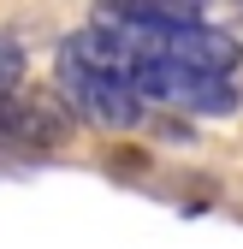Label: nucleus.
I'll use <instances>...</instances> for the list:
<instances>
[{"mask_svg":"<svg viewBox=\"0 0 243 249\" xmlns=\"http://www.w3.org/2000/svg\"><path fill=\"white\" fill-rule=\"evenodd\" d=\"M226 30H231V42L243 48V0H237V6H231V24H226Z\"/></svg>","mask_w":243,"mask_h":249,"instance_id":"423d86ee","label":"nucleus"},{"mask_svg":"<svg viewBox=\"0 0 243 249\" xmlns=\"http://www.w3.org/2000/svg\"><path fill=\"white\" fill-rule=\"evenodd\" d=\"M53 89L66 95V107L83 124H95V131H137L142 107H148L125 77H113L101 66H89V59H77L66 42H59V53H53Z\"/></svg>","mask_w":243,"mask_h":249,"instance_id":"f257e3e1","label":"nucleus"},{"mask_svg":"<svg viewBox=\"0 0 243 249\" xmlns=\"http://www.w3.org/2000/svg\"><path fill=\"white\" fill-rule=\"evenodd\" d=\"M131 89L142 101H155V107H184V113H208V119L237 113V101H243V89L231 77L202 71L190 59H142L131 71Z\"/></svg>","mask_w":243,"mask_h":249,"instance_id":"f03ea898","label":"nucleus"},{"mask_svg":"<svg viewBox=\"0 0 243 249\" xmlns=\"http://www.w3.org/2000/svg\"><path fill=\"white\" fill-rule=\"evenodd\" d=\"M24 42L12 36V30H0V95H12V89H24Z\"/></svg>","mask_w":243,"mask_h":249,"instance_id":"39448f33","label":"nucleus"},{"mask_svg":"<svg viewBox=\"0 0 243 249\" xmlns=\"http://www.w3.org/2000/svg\"><path fill=\"white\" fill-rule=\"evenodd\" d=\"M77 113L66 107L59 89H12L6 95V142L18 148H59L71 137Z\"/></svg>","mask_w":243,"mask_h":249,"instance_id":"7ed1b4c3","label":"nucleus"},{"mask_svg":"<svg viewBox=\"0 0 243 249\" xmlns=\"http://www.w3.org/2000/svg\"><path fill=\"white\" fill-rule=\"evenodd\" d=\"M101 24H131V30H160V24H196V0H95Z\"/></svg>","mask_w":243,"mask_h":249,"instance_id":"20e7f679","label":"nucleus"}]
</instances>
